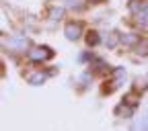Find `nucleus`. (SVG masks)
I'll return each instance as SVG.
<instances>
[{
	"mask_svg": "<svg viewBox=\"0 0 148 131\" xmlns=\"http://www.w3.org/2000/svg\"><path fill=\"white\" fill-rule=\"evenodd\" d=\"M47 58H51V51L47 47H31L27 51V60L29 62H45Z\"/></svg>",
	"mask_w": 148,
	"mask_h": 131,
	"instance_id": "nucleus-1",
	"label": "nucleus"
},
{
	"mask_svg": "<svg viewBox=\"0 0 148 131\" xmlns=\"http://www.w3.org/2000/svg\"><path fill=\"white\" fill-rule=\"evenodd\" d=\"M80 33H82L80 23H76V21H70V23H66V27H64V35L68 37L70 41L78 39V37H80Z\"/></svg>",
	"mask_w": 148,
	"mask_h": 131,
	"instance_id": "nucleus-2",
	"label": "nucleus"
},
{
	"mask_svg": "<svg viewBox=\"0 0 148 131\" xmlns=\"http://www.w3.org/2000/svg\"><path fill=\"white\" fill-rule=\"evenodd\" d=\"M27 80H29V84H41V82L45 80V74H43V72L29 74V76H27Z\"/></svg>",
	"mask_w": 148,
	"mask_h": 131,
	"instance_id": "nucleus-3",
	"label": "nucleus"
},
{
	"mask_svg": "<svg viewBox=\"0 0 148 131\" xmlns=\"http://www.w3.org/2000/svg\"><path fill=\"white\" fill-rule=\"evenodd\" d=\"M134 49H136V53H140V55H148V39H140V41L134 45Z\"/></svg>",
	"mask_w": 148,
	"mask_h": 131,
	"instance_id": "nucleus-4",
	"label": "nucleus"
},
{
	"mask_svg": "<svg viewBox=\"0 0 148 131\" xmlns=\"http://www.w3.org/2000/svg\"><path fill=\"white\" fill-rule=\"evenodd\" d=\"M121 41H123L125 45H136L140 39H138V37H136L134 33H127V35H123V37H121Z\"/></svg>",
	"mask_w": 148,
	"mask_h": 131,
	"instance_id": "nucleus-5",
	"label": "nucleus"
},
{
	"mask_svg": "<svg viewBox=\"0 0 148 131\" xmlns=\"http://www.w3.org/2000/svg\"><path fill=\"white\" fill-rule=\"evenodd\" d=\"M86 35H88V37H86V43H88V45H97V43L101 41V39H99V33H97V31H88Z\"/></svg>",
	"mask_w": 148,
	"mask_h": 131,
	"instance_id": "nucleus-6",
	"label": "nucleus"
},
{
	"mask_svg": "<svg viewBox=\"0 0 148 131\" xmlns=\"http://www.w3.org/2000/svg\"><path fill=\"white\" fill-rule=\"evenodd\" d=\"M62 14H64V10L60 8V4H58V6H53V8H49V18H51V21H58Z\"/></svg>",
	"mask_w": 148,
	"mask_h": 131,
	"instance_id": "nucleus-7",
	"label": "nucleus"
},
{
	"mask_svg": "<svg viewBox=\"0 0 148 131\" xmlns=\"http://www.w3.org/2000/svg\"><path fill=\"white\" fill-rule=\"evenodd\" d=\"M105 43H107L109 47H113V45L117 43V35H115V33H111V35L107 37V39H105Z\"/></svg>",
	"mask_w": 148,
	"mask_h": 131,
	"instance_id": "nucleus-8",
	"label": "nucleus"
}]
</instances>
